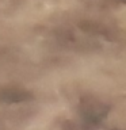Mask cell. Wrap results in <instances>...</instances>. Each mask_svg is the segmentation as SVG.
I'll return each mask as SVG.
<instances>
[{"label": "cell", "instance_id": "1", "mask_svg": "<svg viewBox=\"0 0 126 130\" xmlns=\"http://www.w3.org/2000/svg\"><path fill=\"white\" fill-rule=\"evenodd\" d=\"M27 92L20 91V89H6V91L0 92V100L12 103V102H22L27 99Z\"/></svg>", "mask_w": 126, "mask_h": 130}]
</instances>
